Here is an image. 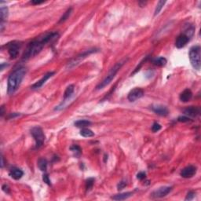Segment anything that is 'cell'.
<instances>
[{
    "instance_id": "cell-38",
    "label": "cell",
    "mask_w": 201,
    "mask_h": 201,
    "mask_svg": "<svg viewBox=\"0 0 201 201\" xmlns=\"http://www.w3.org/2000/svg\"><path fill=\"white\" fill-rule=\"evenodd\" d=\"M1 167H3V165H4V160H3V156H2V157H1Z\"/></svg>"
},
{
    "instance_id": "cell-10",
    "label": "cell",
    "mask_w": 201,
    "mask_h": 201,
    "mask_svg": "<svg viewBox=\"0 0 201 201\" xmlns=\"http://www.w3.org/2000/svg\"><path fill=\"white\" fill-rule=\"evenodd\" d=\"M144 95V91L141 88H135L130 91L128 94V100L130 102H135L136 100L139 99Z\"/></svg>"
},
{
    "instance_id": "cell-34",
    "label": "cell",
    "mask_w": 201,
    "mask_h": 201,
    "mask_svg": "<svg viewBox=\"0 0 201 201\" xmlns=\"http://www.w3.org/2000/svg\"><path fill=\"white\" fill-rule=\"evenodd\" d=\"M145 172H139V173L138 174V175H137V178L139 179V180H142V179L145 178Z\"/></svg>"
},
{
    "instance_id": "cell-18",
    "label": "cell",
    "mask_w": 201,
    "mask_h": 201,
    "mask_svg": "<svg viewBox=\"0 0 201 201\" xmlns=\"http://www.w3.org/2000/svg\"><path fill=\"white\" fill-rule=\"evenodd\" d=\"M132 195H133V193L131 192H124V193L116 194V195L113 196H112V199H114V200H124V199H127L131 197Z\"/></svg>"
},
{
    "instance_id": "cell-14",
    "label": "cell",
    "mask_w": 201,
    "mask_h": 201,
    "mask_svg": "<svg viewBox=\"0 0 201 201\" xmlns=\"http://www.w3.org/2000/svg\"><path fill=\"white\" fill-rule=\"evenodd\" d=\"M152 110H153L156 114L161 116H167L168 113H169V110H168L167 108L163 106V105H155V106H153Z\"/></svg>"
},
{
    "instance_id": "cell-20",
    "label": "cell",
    "mask_w": 201,
    "mask_h": 201,
    "mask_svg": "<svg viewBox=\"0 0 201 201\" xmlns=\"http://www.w3.org/2000/svg\"><path fill=\"white\" fill-rule=\"evenodd\" d=\"M153 65H156V66H160V67L165 66L167 64V59L163 57H156V58H154V59L153 60Z\"/></svg>"
},
{
    "instance_id": "cell-26",
    "label": "cell",
    "mask_w": 201,
    "mask_h": 201,
    "mask_svg": "<svg viewBox=\"0 0 201 201\" xmlns=\"http://www.w3.org/2000/svg\"><path fill=\"white\" fill-rule=\"evenodd\" d=\"M165 3H166V1H163V0H161V1H159L158 3H157L156 8L154 16H156V15H158L159 13H160V12L161 11V9H162L163 6H164Z\"/></svg>"
},
{
    "instance_id": "cell-29",
    "label": "cell",
    "mask_w": 201,
    "mask_h": 201,
    "mask_svg": "<svg viewBox=\"0 0 201 201\" xmlns=\"http://www.w3.org/2000/svg\"><path fill=\"white\" fill-rule=\"evenodd\" d=\"M160 129L161 125L160 124H158V123H154V124H153V126H152V131H153V132H154V133L158 132Z\"/></svg>"
},
{
    "instance_id": "cell-16",
    "label": "cell",
    "mask_w": 201,
    "mask_h": 201,
    "mask_svg": "<svg viewBox=\"0 0 201 201\" xmlns=\"http://www.w3.org/2000/svg\"><path fill=\"white\" fill-rule=\"evenodd\" d=\"M9 176L11 178H13L15 180H19L24 175V172L22 170H20L19 168L17 167H13L12 168L11 170H9Z\"/></svg>"
},
{
    "instance_id": "cell-37",
    "label": "cell",
    "mask_w": 201,
    "mask_h": 201,
    "mask_svg": "<svg viewBox=\"0 0 201 201\" xmlns=\"http://www.w3.org/2000/svg\"><path fill=\"white\" fill-rule=\"evenodd\" d=\"M6 66H7V65H5L4 63H2V64H1V71H3L4 68H5V67H6Z\"/></svg>"
},
{
    "instance_id": "cell-8",
    "label": "cell",
    "mask_w": 201,
    "mask_h": 201,
    "mask_svg": "<svg viewBox=\"0 0 201 201\" xmlns=\"http://www.w3.org/2000/svg\"><path fill=\"white\" fill-rule=\"evenodd\" d=\"M172 187L170 186H163L159 188L158 189L155 190L154 192H152L151 196L153 198H162L166 196L167 194L171 192Z\"/></svg>"
},
{
    "instance_id": "cell-5",
    "label": "cell",
    "mask_w": 201,
    "mask_h": 201,
    "mask_svg": "<svg viewBox=\"0 0 201 201\" xmlns=\"http://www.w3.org/2000/svg\"><path fill=\"white\" fill-rule=\"evenodd\" d=\"M31 134L35 141L36 148H40L45 141V135L42 128L39 127H35L31 130Z\"/></svg>"
},
{
    "instance_id": "cell-9",
    "label": "cell",
    "mask_w": 201,
    "mask_h": 201,
    "mask_svg": "<svg viewBox=\"0 0 201 201\" xmlns=\"http://www.w3.org/2000/svg\"><path fill=\"white\" fill-rule=\"evenodd\" d=\"M196 174V167L192 165H189V166L183 168L180 174L184 178H190L193 177Z\"/></svg>"
},
{
    "instance_id": "cell-17",
    "label": "cell",
    "mask_w": 201,
    "mask_h": 201,
    "mask_svg": "<svg viewBox=\"0 0 201 201\" xmlns=\"http://www.w3.org/2000/svg\"><path fill=\"white\" fill-rule=\"evenodd\" d=\"M192 93L191 91V90L189 89H185V91H183L181 93L179 98L181 100L182 102H189L190 100L192 99Z\"/></svg>"
},
{
    "instance_id": "cell-7",
    "label": "cell",
    "mask_w": 201,
    "mask_h": 201,
    "mask_svg": "<svg viewBox=\"0 0 201 201\" xmlns=\"http://www.w3.org/2000/svg\"><path fill=\"white\" fill-rule=\"evenodd\" d=\"M6 46L10 57L12 59H15L18 56L19 51H20V49L21 47L20 43L17 42V41H13V42L7 43Z\"/></svg>"
},
{
    "instance_id": "cell-15",
    "label": "cell",
    "mask_w": 201,
    "mask_h": 201,
    "mask_svg": "<svg viewBox=\"0 0 201 201\" xmlns=\"http://www.w3.org/2000/svg\"><path fill=\"white\" fill-rule=\"evenodd\" d=\"M200 113V109L199 107H194V106H190L184 110V114L186 116L190 117H196Z\"/></svg>"
},
{
    "instance_id": "cell-6",
    "label": "cell",
    "mask_w": 201,
    "mask_h": 201,
    "mask_svg": "<svg viewBox=\"0 0 201 201\" xmlns=\"http://www.w3.org/2000/svg\"><path fill=\"white\" fill-rule=\"evenodd\" d=\"M94 52H96V50L95 49H92V50H86L83 53L80 54L79 55H78L77 57H76L74 59H72L70 62H68V65H67V68H72L73 67L76 66L78 64L81 62L83 59H85L86 57H88L90 54H93Z\"/></svg>"
},
{
    "instance_id": "cell-2",
    "label": "cell",
    "mask_w": 201,
    "mask_h": 201,
    "mask_svg": "<svg viewBox=\"0 0 201 201\" xmlns=\"http://www.w3.org/2000/svg\"><path fill=\"white\" fill-rule=\"evenodd\" d=\"M26 68L24 67L17 68L13 71L8 78L7 83V93L8 94H13L17 91L20 86L24 76L26 74Z\"/></svg>"
},
{
    "instance_id": "cell-12",
    "label": "cell",
    "mask_w": 201,
    "mask_h": 201,
    "mask_svg": "<svg viewBox=\"0 0 201 201\" xmlns=\"http://www.w3.org/2000/svg\"><path fill=\"white\" fill-rule=\"evenodd\" d=\"M54 74H55V72H47L46 74H45L44 76H43V78H42L40 80H39V81L36 82L35 84H33V85L31 86V88L34 89V90H35V89L40 88V87H42V86H43V84H44V83H46V82L49 79H50V77H52V76H54Z\"/></svg>"
},
{
    "instance_id": "cell-23",
    "label": "cell",
    "mask_w": 201,
    "mask_h": 201,
    "mask_svg": "<svg viewBox=\"0 0 201 201\" xmlns=\"http://www.w3.org/2000/svg\"><path fill=\"white\" fill-rule=\"evenodd\" d=\"M80 135L84 138H91V137L94 136V133L91 130L88 129V128H83L80 131Z\"/></svg>"
},
{
    "instance_id": "cell-31",
    "label": "cell",
    "mask_w": 201,
    "mask_h": 201,
    "mask_svg": "<svg viewBox=\"0 0 201 201\" xmlns=\"http://www.w3.org/2000/svg\"><path fill=\"white\" fill-rule=\"evenodd\" d=\"M194 196H195V192H192V191H191V192H188V194H187L186 197H185V200H191V199H192L194 198Z\"/></svg>"
},
{
    "instance_id": "cell-36",
    "label": "cell",
    "mask_w": 201,
    "mask_h": 201,
    "mask_svg": "<svg viewBox=\"0 0 201 201\" xmlns=\"http://www.w3.org/2000/svg\"><path fill=\"white\" fill-rule=\"evenodd\" d=\"M31 3L34 4V5H39V4L43 3L44 1H35V0H33V1H31Z\"/></svg>"
},
{
    "instance_id": "cell-19",
    "label": "cell",
    "mask_w": 201,
    "mask_h": 201,
    "mask_svg": "<svg viewBox=\"0 0 201 201\" xmlns=\"http://www.w3.org/2000/svg\"><path fill=\"white\" fill-rule=\"evenodd\" d=\"M194 31H195V28L193 27V25L191 24H187L184 27V32H183V34L186 35L190 39L193 35Z\"/></svg>"
},
{
    "instance_id": "cell-27",
    "label": "cell",
    "mask_w": 201,
    "mask_h": 201,
    "mask_svg": "<svg viewBox=\"0 0 201 201\" xmlns=\"http://www.w3.org/2000/svg\"><path fill=\"white\" fill-rule=\"evenodd\" d=\"M72 8H69V9H67V11L65 12L64 14H63V16L61 17V19H60L59 23H61V22H64V21H65V20H66L68 18V17H69V16H70L71 13H72Z\"/></svg>"
},
{
    "instance_id": "cell-30",
    "label": "cell",
    "mask_w": 201,
    "mask_h": 201,
    "mask_svg": "<svg viewBox=\"0 0 201 201\" xmlns=\"http://www.w3.org/2000/svg\"><path fill=\"white\" fill-rule=\"evenodd\" d=\"M178 120L179 122L186 123V122H188V121H189L190 119L188 118V116H179L178 118Z\"/></svg>"
},
{
    "instance_id": "cell-1",
    "label": "cell",
    "mask_w": 201,
    "mask_h": 201,
    "mask_svg": "<svg viewBox=\"0 0 201 201\" xmlns=\"http://www.w3.org/2000/svg\"><path fill=\"white\" fill-rule=\"evenodd\" d=\"M58 37H59L58 32H50V33L46 34L43 36L39 37V39L32 41L27 46V49L23 54V59L28 60L31 57H35V55H37L42 51L46 43L55 40Z\"/></svg>"
},
{
    "instance_id": "cell-13",
    "label": "cell",
    "mask_w": 201,
    "mask_h": 201,
    "mask_svg": "<svg viewBox=\"0 0 201 201\" xmlns=\"http://www.w3.org/2000/svg\"><path fill=\"white\" fill-rule=\"evenodd\" d=\"M8 17V8L6 6H2L0 9V29L3 31L5 22Z\"/></svg>"
},
{
    "instance_id": "cell-24",
    "label": "cell",
    "mask_w": 201,
    "mask_h": 201,
    "mask_svg": "<svg viewBox=\"0 0 201 201\" xmlns=\"http://www.w3.org/2000/svg\"><path fill=\"white\" fill-rule=\"evenodd\" d=\"M70 149H71V151L74 153V156H75L76 157H79V156L81 155L82 149H81V148L79 147V145H74L71 146Z\"/></svg>"
},
{
    "instance_id": "cell-28",
    "label": "cell",
    "mask_w": 201,
    "mask_h": 201,
    "mask_svg": "<svg viewBox=\"0 0 201 201\" xmlns=\"http://www.w3.org/2000/svg\"><path fill=\"white\" fill-rule=\"evenodd\" d=\"M94 178H88L86 181V190L87 191H90V190L92 188L93 185H94Z\"/></svg>"
},
{
    "instance_id": "cell-3",
    "label": "cell",
    "mask_w": 201,
    "mask_h": 201,
    "mask_svg": "<svg viewBox=\"0 0 201 201\" xmlns=\"http://www.w3.org/2000/svg\"><path fill=\"white\" fill-rule=\"evenodd\" d=\"M127 60L128 58H124V59L121 60V61H120L119 62L116 63V65H115L113 68H111L110 71H109V73L106 75L105 79H104L103 80H102V81L97 86L96 90H101V89H103L104 87H106L107 85H109V83L112 82V80L114 79V77L116 76L117 72L120 71V68H122L123 65L127 61Z\"/></svg>"
},
{
    "instance_id": "cell-33",
    "label": "cell",
    "mask_w": 201,
    "mask_h": 201,
    "mask_svg": "<svg viewBox=\"0 0 201 201\" xmlns=\"http://www.w3.org/2000/svg\"><path fill=\"white\" fill-rule=\"evenodd\" d=\"M126 185H127V182L124 181H120V183L118 184V185H117V188H118L119 190H122L123 188H124L126 187Z\"/></svg>"
},
{
    "instance_id": "cell-35",
    "label": "cell",
    "mask_w": 201,
    "mask_h": 201,
    "mask_svg": "<svg viewBox=\"0 0 201 201\" xmlns=\"http://www.w3.org/2000/svg\"><path fill=\"white\" fill-rule=\"evenodd\" d=\"M2 190H3L5 192H6V193H9V187H8V185H2Z\"/></svg>"
},
{
    "instance_id": "cell-11",
    "label": "cell",
    "mask_w": 201,
    "mask_h": 201,
    "mask_svg": "<svg viewBox=\"0 0 201 201\" xmlns=\"http://www.w3.org/2000/svg\"><path fill=\"white\" fill-rule=\"evenodd\" d=\"M189 39V38H188L186 35H185V34L182 33L181 34V35H179L177 37V39H176V47L178 49L183 48L185 46H186V44L188 43Z\"/></svg>"
},
{
    "instance_id": "cell-25",
    "label": "cell",
    "mask_w": 201,
    "mask_h": 201,
    "mask_svg": "<svg viewBox=\"0 0 201 201\" xmlns=\"http://www.w3.org/2000/svg\"><path fill=\"white\" fill-rule=\"evenodd\" d=\"M38 166L42 171H46L47 168V161L45 159H40L38 161Z\"/></svg>"
},
{
    "instance_id": "cell-22",
    "label": "cell",
    "mask_w": 201,
    "mask_h": 201,
    "mask_svg": "<svg viewBox=\"0 0 201 201\" xmlns=\"http://www.w3.org/2000/svg\"><path fill=\"white\" fill-rule=\"evenodd\" d=\"M91 124V123L90 122V121H88V120H78V121H76V123H75V126L76 127H88V126H90Z\"/></svg>"
},
{
    "instance_id": "cell-4",
    "label": "cell",
    "mask_w": 201,
    "mask_h": 201,
    "mask_svg": "<svg viewBox=\"0 0 201 201\" xmlns=\"http://www.w3.org/2000/svg\"><path fill=\"white\" fill-rule=\"evenodd\" d=\"M188 56H189V60L191 62V65L195 68L196 70H199L201 66V49L200 46L199 45L192 46V48L190 49L189 53H188Z\"/></svg>"
},
{
    "instance_id": "cell-21",
    "label": "cell",
    "mask_w": 201,
    "mask_h": 201,
    "mask_svg": "<svg viewBox=\"0 0 201 201\" xmlns=\"http://www.w3.org/2000/svg\"><path fill=\"white\" fill-rule=\"evenodd\" d=\"M74 92V85H69L66 88L64 94V102H65L68 98H70Z\"/></svg>"
},
{
    "instance_id": "cell-32",
    "label": "cell",
    "mask_w": 201,
    "mask_h": 201,
    "mask_svg": "<svg viewBox=\"0 0 201 201\" xmlns=\"http://www.w3.org/2000/svg\"><path fill=\"white\" fill-rule=\"evenodd\" d=\"M43 180L45 183H46V184L49 185H51V182H50V178H49V176L47 174H43Z\"/></svg>"
}]
</instances>
